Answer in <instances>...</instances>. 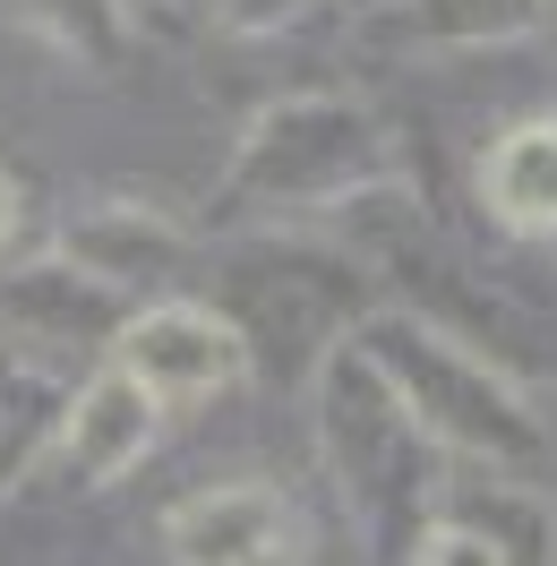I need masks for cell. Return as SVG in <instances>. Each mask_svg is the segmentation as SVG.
<instances>
[{"label": "cell", "mask_w": 557, "mask_h": 566, "mask_svg": "<svg viewBox=\"0 0 557 566\" xmlns=\"http://www.w3.org/2000/svg\"><path fill=\"white\" fill-rule=\"evenodd\" d=\"M351 344L378 360V378L395 403L412 412V429L454 463H488V472H532L549 455V429L523 403L515 378H497L481 353H463L438 318L420 310H369L351 326Z\"/></svg>", "instance_id": "6da1fadb"}, {"label": "cell", "mask_w": 557, "mask_h": 566, "mask_svg": "<svg viewBox=\"0 0 557 566\" xmlns=\"http://www.w3.org/2000/svg\"><path fill=\"white\" fill-rule=\"evenodd\" d=\"M309 412H317V455H326V481L344 490V506L369 532L395 524H429L438 515V447L412 429V412L395 403V387L378 378V360L360 344H335L309 378Z\"/></svg>", "instance_id": "7a4b0ae2"}, {"label": "cell", "mask_w": 557, "mask_h": 566, "mask_svg": "<svg viewBox=\"0 0 557 566\" xmlns=\"http://www.w3.org/2000/svg\"><path fill=\"white\" fill-rule=\"evenodd\" d=\"M395 146L386 120L351 95H275L258 112L223 164V207L249 214H301V207H344L378 189Z\"/></svg>", "instance_id": "3957f363"}, {"label": "cell", "mask_w": 557, "mask_h": 566, "mask_svg": "<svg viewBox=\"0 0 557 566\" xmlns=\"http://www.w3.org/2000/svg\"><path fill=\"white\" fill-rule=\"evenodd\" d=\"M104 353H112V369H129L164 412L214 403L223 387L249 378V335H241V318H223L214 301H129Z\"/></svg>", "instance_id": "277c9868"}, {"label": "cell", "mask_w": 557, "mask_h": 566, "mask_svg": "<svg viewBox=\"0 0 557 566\" xmlns=\"http://www.w3.org/2000/svg\"><path fill=\"white\" fill-rule=\"evenodd\" d=\"M172 566H309L317 524L283 481H207L164 515Z\"/></svg>", "instance_id": "5b68a950"}, {"label": "cell", "mask_w": 557, "mask_h": 566, "mask_svg": "<svg viewBox=\"0 0 557 566\" xmlns=\"http://www.w3.org/2000/svg\"><path fill=\"white\" fill-rule=\"evenodd\" d=\"M155 438H164V403L129 378V369H86L61 403V429H52V455L70 463V481L86 490H112V481H129L146 455H155Z\"/></svg>", "instance_id": "8992f818"}, {"label": "cell", "mask_w": 557, "mask_h": 566, "mask_svg": "<svg viewBox=\"0 0 557 566\" xmlns=\"http://www.w3.org/2000/svg\"><path fill=\"white\" fill-rule=\"evenodd\" d=\"M180 258H189V232L155 207H77L70 223H61V241H52V266L86 275L95 292H112V301L172 283Z\"/></svg>", "instance_id": "52a82bcc"}, {"label": "cell", "mask_w": 557, "mask_h": 566, "mask_svg": "<svg viewBox=\"0 0 557 566\" xmlns=\"http://www.w3.org/2000/svg\"><path fill=\"white\" fill-rule=\"evenodd\" d=\"M70 369H61V344H0V497L18 490L35 455L61 429V403H70Z\"/></svg>", "instance_id": "ba28073f"}, {"label": "cell", "mask_w": 557, "mask_h": 566, "mask_svg": "<svg viewBox=\"0 0 557 566\" xmlns=\"http://www.w3.org/2000/svg\"><path fill=\"white\" fill-rule=\"evenodd\" d=\"M481 207L506 232H557V120H515L481 155Z\"/></svg>", "instance_id": "9c48e42d"}, {"label": "cell", "mask_w": 557, "mask_h": 566, "mask_svg": "<svg viewBox=\"0 0 557 566\" xmlns=\"http://www.w3.org/2000/svg\"><path fill=\"white\" fill-rule=\"evenodd\" d=\"M549 18V0H403V35L429 52H488Z\"/></svg>", "instance_id": "30bf717a"}, {"label": "cell", "mask_w": 557, "mask_h": 566, "mask_svg": "<svg viewBox=\"0 0 557 566\" xmlns=\"http://www.w3.org/2000/svg\"><path fill=\"white\" fill-rule=\"evenodd\" d=\"M9 9H18V27H35L52 52H70V61H86V70H112L120 43H129L120 0H9Z\"/></svg>", "instance_id": "8fae6325"}, {"label": "cell", "mask_w": 557, "mask_h": 566, "mask_svg": "<svg viewBox=\"0 0 557 566\" xmlns=\"http://www.w3.org/2000/svg\"><path fill=\"white\" fill-rule=\"evenodd\" d=\"M463 524H481L497 549H506V566H549L557 558V524H549V506L532 490H488L472 497V506H454Z\"/></svg>", "instance_id": "7c38bea8"}, {"label": "cell", "mask_w": 557, "mask_h": 566, "mask_svg": "<svg viewBox=\"0 0 557 566\" xmlns=\"http://www.w3.org/2000/svg\"><path fill=\"white\" fill-rule=\"evenodd\" d=\"M403 566H506V549H497V541H488L481 524H463L454 506H438V515H429V524L412 532Z\"/></svg>", "instance_id": "4fadbf2b"}, {"label": "cell", "mask_w": 557, "mask_h": 566, "mask_svg": "<svg viewBox=\"0 0 557 566\" xmlns=\"http://www.w3.org/2000/svg\"><path fill=\"white\" fill-rule=\"evenodd\" d=\"M214 9H223V27H232V35H283L309 0H214Z\"/></svg>", "instance_id": "5bb4252c"}, {"label": "cell", "mask_w": 557, "mask_h": 566, "mask_svg": "<svg viewBox=\"0 0 557 566\" xmlns=\"http://www.w3.org/2000/svg\"><path fill=\"white\" fill-rule=\"evenodd\" d=\"M18 232H27V189H18V172L0 164V249H18Z\"/></svg>", "instance_id": "9a60e30c"}]
</instances>
